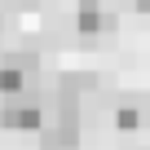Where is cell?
Returning a JSON list of instances; mask_svg holds the SVG:
<instances>
[{
	"label": "cell",
	"mask_w": 150,
	"mask_h": 150,
	"mask_svg": "<svg viewBox=\"0 0 150 150\" xmlns=\"http://www.w3.org/2000/svg\"><path fill=\"white\" fill-rule=\"evenodd\" d=\"M132 5H137V9H141V13H150V0H132Z\"/></svg>",
	"instance_id": "obj_6"
},
{
	"label": "cell",
	"mask_w": 150,
	"mask_h": 150,
	"mask_svg": "<svg viewBox=\"0 0 150 150\" xmlns=\"http://www.w3.org/2000/svg\"><path fill=\"white\" fill-rule=\"evenodd\" d=\"M0 124H5V128H18V132L44 128V93H40V88H27V93L5 97V106H0Z\"/></svg>",
	"instance_id": "obj_1"
},
{
	"label": "cell",
	"mask_w": 150,
	"mask_h": 150,
	"mask_svg": "<svg viewBox=\"0 0 150 150\" xmlns=\"http://www.w3.org/2000/svg\"><path fill=\"white\" fill-rule=\"evenodd\" d=\"M141 124H150V97H124V102L115 106V128L137 132Z\"/></svg>",
	"instance_id": "obj_4"
},
{
	"label": "cell",
	"mask_w": 150,
	"mask_h": 150,
	"mask_svg": "<svg viewBox=\"0 0 150 150\" xmlns=\"http://www.w3.org/2000/svg\"><path fill=\"white\" fill-rule=\"evenodd\" d=\"M0 31H5V22H0Z\"/></svg>",
	"instance_id": "obj_7"
},
{
	"label": "cell",
	"mask_w": 150,
	"mask_h": 150,
	"mask_svg": "<svg viewBox=\"0 0 150 150\" xmlns=\"http://www.w3.org/2000/svg\"><path fill=\"white\" fill-rule=\"evenodd\" d=\"M75 27H80V35H102L115 27V13L102 9V0H80V9H75Z\"/></svg>",
	"instance_id": "obj_3"
},
{
	"label": "cell",
	"mask_w": 150,
	"mask_h": 150,
	"mask_svg": "<svg viewBox=\"0 0 150 150\" xmlns=\"http://www.w3.org/2000/svg\"><path fill=\"white\" fill-rule=\"evenodd\" d=\"M35 75H40V57L31 53V49H13V53H5L0 57V93L5 97H13V93H27L31 84H35Z\"/></svg>",
	"instance_id": "obj_2"
},
{
	"label": "cell",
	"mask_w": 150,
	"mask_h": 150,
	"mask_svg": "<svg viewBox=\"0 0 150 150\" xmlns=\"http://www.w3.org/2000/svg\"><path fill=\"white\" fill-rule=\"evenodd\" d=\"M35 5H40V0H5V9H18V13L22 9H35Z\"/></svg>",
	"instance_id": "obj_5"
}]
</instances>
